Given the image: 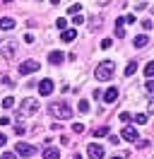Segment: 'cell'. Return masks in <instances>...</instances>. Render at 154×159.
<instances>
[{
  "label": "cell",
  "mask_w": 154,
  "mask_h": 159,
  "mask_svg": "<svg viewBox=\"0 0 154 159\" xmlns=\"http://www.w3.org/2000/svg\"><path fill=\"white\" fill-rule=\"evenodd\" d=\"M113 70H116L113 60H104V63H99V68H96L94 77L99 80V82H108V80L113 77Z\"/></svg>",
  "instance_id": "6da1fadb"
},
{
  "label": "cell",
  "mask_w": 154,
  "mask_h": 159,
  "mask_svg": "<svg viewBox=\"0 0 154 159\" xmlns=\"http://www.w3.org/2000/svg\"><path fill=\"white\" fill-rule=\"evenodd\" d=\"M38 109H41V106H38V101L34 99V97H27V99H22V104H19V116H22V118L34 116Z\"/></svg>",
  "instance_id": "7a4b0ae2"
},
{
  "label": "cell",
  "mask_w": 154,
  "mask_h": 159,
  "mask_svg": "<svg viewBox=\"0 0 154 159\" xmlns=\"http://www.w3.org/2000/svg\"><path fill=\"white\" fill-rule=\"evenodd\" d=\"M51 113L53 116H58V118H72V109L67 106L65 101H58V104H51Z\"/></svg>",
  "instance_id": "3957f363"
},
{
  "label": "cell",
  "mask_w": 154,
  "mask_h": 159,
  "mask_svg": "<svg viewBox=\"0 0 154 159\" xmlns=\"http://www.w3.org/2000/svg\"><path fill=\"white\" fill-rule=\"evenodd\" d=\"M15 51H17V41L15 39H2L0 41V53H2L5 58H12Z\"/></svg>",
  "instance_id": "277c9868"
},
{
  "label": "cell",
  "mask_w": 154,
  "mask_h": 159,
  "mask_svg": "<svg viewBox=\"0 0 154 159\" xmlns=\"http://www.w3.org/2000/svg\"><path fill=\"white\" fill-rule=\"evenodd\" d=\"M38 68H41L38 60L29 58V60H24V63H19V75H31V72H36Z\"/></svg>",
  "instance_id": "5b68a950"
},
{
  "label": "cell",
  "mask_w": 154,
  "mask_h": 159,
  "mask_svg": "<svg viewBox=\"0 0 154 159\" xmlns=\"http://www.w3.org/2000/svg\"><path fill=\"white\" fill-rule=\"evenodd\" d=\"M53 89H56V84H53V80H41L38 82V94L41 97H48V94H53Z\"/></svg>",
  "instance_id": "8992f818"
},
{
  "label": "cell",
  "mask_w": 154,
  "mask_h": 159,
  "mask_svg": "<svg viewBox=\"0 0 154 159\" xmlns=\"http://www.w3.org/2000/svg\"><path fill=\"white\" fill-rule=\"evenodd\" d=\"M87 154H89V159H104V147L96 145V142H92V145L87 147Z\"/></svg>",
  "instance_id": "52a82bcc"
},
{
  "label": "cell",
  "mask_w": 154,
  "mask_h": 159,
  "mask_svg": "<svg viewBox=\"0 0 154 159\" xmlns=\"http://www.w3.org/2000/svg\"><path fill=\"white\" fill-rule=\"evenodd\" d=\"M34 152H36V149L31 147L29 142H17V154L19 157H34Z\"/></svg>",
  "instance_id": "ba28073f"
},
{
  "label": "cell",
  "mask_w": 154,
  "mask_h": 159,
  "mask_svg": "<svg viewBox=\"0 0 154 159\" xmlns=\"http://www.w3.org/2000/svg\"><path fill=\"white\" fill-rule=\"evenodd\" d=\"M120 138L128 140V142H140V135H137V130H135V128H123V130H120Z\"/></svg>",
  "instance_id": "9c48e42d"
},
{
  "label": "cell",
  "mask_w": 154,
  "mask_h": 159,
  "mask_svg": "<svg viewBox=\"0 0 154 159\" xmlns=\"http://www.w3.org/2000/svg\"><path fill=\"white\" fill-rule=\"evenodd\" d=\"M63 60H65V53H63V51H51V53H48V63H51V65H58V63H63Z\"/></svg>",
  "instance_id": "30bf717a"
},
{
  "label": "cell",
  "mask_w": 154,
  "mask_h": 159,
  "mask_svg": "<svg viewBox=\"0 0 154 159\" xmlns=\"http://www.w3.org/2000/svg\"><path fill=\"white\" fill-rule=\"evenodd\" d=\"M116 99H118V89H116V87H111V89L104 92V101L106 104H113Z\"/></svg>",
  "instance_id": "8fae6325"
},
{
  "label": "cell",
  "mask_w": 154,
  "mask_h": 159,
  "mask_svg": "<svg viewBox=\"0 0 154 159\" xmlns=\"http://www.w3.org/2000/svg\"><path fill=\"white\" fill-rule=\"evenodd\" d=\"M43 159H60V152L56 147H46L43 149Z\"/></svg>",
  "instance_id": "7c38bea8"
},
{
  "label": "cell",
  "mask_w": 154,
  "mask_h": 159,
  "mask_svg": "<svg viewBox=\"0 0 154 159\" xmlns=\"http://www.w3.org/2000/svg\"><path fill=\"white\" fill-rule=\"evenodd\" d=\"M123 24H125V20H123V17H118V20H116V36H118V39H123V36H125Z\"/></svg>",
  "instance_id": "4fadbf2b"
},
{
  "label": "cell",
  "mask_w": 154,
  "mask_h": 159,
  "mask_svg": "<svg viewBox=\"0 0 154 159\" xmlns=\"http://www.w3.org/2000/svg\"><path fill=\"white\" fill-rule=\"evenodd\" d=\"M15 27H17V22L10 20V17H2V20H0V29H15Z\"/></svg>",
  "instance_id": "5bb4252c"
},
{
  "label": "cell",
  "mask_w": 154,
  "mask_h": 159,
  "mask_svg": "<svg viewBox=\"0 0 154 159\" xmlns=\"http://www.w3.org/2000/svg\"><path fill=\"white\" fill-rule=\"evenodd\" d=\"M75 36H77V31H75V29H65L63 34H60V39L65 41V43H70V41L75 39Z\"/></svg>",
  "instance_id": "9a60e30c"
},
{
  "label": "cell",
  "mask_w": 154,
  "mask_h": 159,
  "mask_svg": "<svg viewBox=\"0 0 154 159\" xmlns=\"http://www.w3.org/2000/svg\"><path fill=\"white\" fill-rule=\"evenodd\" d=\"M147 41H149L147 34H137V36H135V46H137V48H142V46H147Z\"/></svg>",
  "instance_id": "2e32d148"
},
{
  "label": "cell",
  "mask_w": 154,
  "mask_h": 159,
  "mask_svg": "<svg viewBox=\"0 0 154 159\" xmlns=\"http://www.w3.org/2000/svg\"><path fill=\"white\" fill-rule=\"evenodd\" d=\"M135 72H137V63H135V60H130V63L125 65V75H128V77H133Z\"/></svg>",
  "instance_id": "e0dca14e"
},
{
  "label": "cell",
  "mask_w": 154,
  "mask_h": 159,
  "mask_svg": "<svg viewBox=\"0 0 154 159\" xmlns=\"http://www.w3.org/2000/svg\"><path fill=\"white\" fill-rule=\"evenodd\" d=\"M108 135H111V133H108V128H106V125H101V128L94 130V138H108Z\"/></svg>",
  "instance_id": "ac0fdd59"
},
{
  "label": "cell",
  "mask_w": 154,
  "mask_h": 159,
  "mask_svg": "<svg viewBox=\"0 0 154 159\" xmlns=\"http://www.w3.org/2000/svg\"><path fill=\"white\" fill-rule=\"evenodd\" d=\"M144 75H147V77H149V80L154 77V60H149V63L144 65Z\"/></svg>",
  "instance_id": "d6986e66"
},
{
  "label": "cell",
  "mask_w": 154,
  "mask_h": 159,
  "mask_svg": "<svg viewBox=\"0 0 154 159\" xmlns=\"http://www.w3.org/2000/svg\"><path fill=\"white\" fill-rule=\"evenodd\" d=\"M77 111H79V113H87V111H89V101H79V104H77Z\"/></svg>",
  "instance_id": "ffe728a7"
},
{
  "label": "cell",
  "mask_w": 154,
  "mask_h": 159,
  "mask_svg": "<svg viewBox=\"0 0 154 159\" xmlns=\"http://www.w3.org/2000/svg\"><path fill=\"white\" fill-rule=\"evenodd\" d=\"M12 106H15V99H12V97H5V99H2V109H12Z\"/></svg>",
  "instance_id": "44dd1931"
},
{
  "label": "cell",
  "mask_w": 154,
  "mask_h": 159,
  "mask_svg": "<svg viewBox=\"0 0 154 159\" xmlns=\"http://www.w3.org/2000/svg\"><path fill=\"white\" fill-rule=\"evenodd\" d=\"M135 123H137V125H144V123H147V113H137V116H135Z\"/></svg>",
  "instance_id": "7402d4cb"
},
{
  "label": "cell",
  "mask_w": 154,
  "mask_h": 159,
  "mask_svg": "<svg viewBox=\"0 0 154 159\" xmlns=\"http://www.w3.org/2000/svg\"><path fill=\"white\" fill-rule=\"evenodd\" d=\"M79 10H82V5H79V2H75V5H70V10H67V12H70V15L75 17V15H77Z\"/></svg>",
  "instance_id": "603a6c76"
},
{
  "label": "cell",
  "mask_w": 154,
  "mask_h": 159,
  "mask_svg": "<svg viewBox=\"0 0 154 159\" xmlns=\"http://www.w3.org/2000/svg\"><path fill=\"white\" fill-rule=\"evenodd\" d=\"M56 27H58V29H63V31H65V27H67V22L63 20V17H58V20H56Z\"/></svg>",
  "instance_id": "cb8c5ba5"
},
{
  "label": "cell",
  "mask_w": 154,
  "mask_h": 159,
  "mask_svg": "<svg viewBox=\"0 0 154 159\" xmlns=\"http://www.w3.org/2000/svg\"><path fill=\"white\" fill-rule=\"evenodd\" d=\"M123 20H125V22H128V24H135V22H137V17H135L133 12H130V15H125Z\"/></svg>",
  "instance_id": "d4e9b609"
},
{
  "label": "cell",
  "mask_w": 154,
  "mask_h": 159,
  "mask_svg": "<svg viewBox=\"0 0 154 159\" xmlns=\"http://www.w3.org/2000/svg\"><path fill=\"white\" fill-rule=\"evenodd\" d=\"M15 133H17V135H24L27 128H24V125H19V123H15Z\"/></svg>",
  "instance_id": "484cf974"
},
{
  "label": "cell",
  "mask_w": 154,
  "mask_h": 159,
  "mask_svg": "<svg viewBox=\"0 0 154 159\" xmlns=\"http://www.w3.org/2000/svg\"><path fill=\"white\" fill-rule=\"evenodd\" d=\"M144 89H147L149 94H152V92H154V80H147V84H144Z\"/></svg>",
  "instance_id": "4316f807"
},
{
  "label": "cell",
  "mask_w": 154,
  "mask_h": 159,
  "mask_svg": "<svg viewBox=\"0 0 154 159\" xmlns=\"http://www.w3.org/2000/svg\"><path fill=\"white\" fill-rule=\"evenodd\" d=\"M0 159H17V152H5Z\"/></svg>",
  "instance_id": "83f0119b"
},
{
  "label": "cell",
  "mask_w": 154,
  "mask_h": 159,
  "mask_svg": "<svg viewBox=\"0 0 154 159\" xmlns=\"http://www.w3.org/2000/svg\"><path fill=\"white\" fill-rule=\"evenodd\" d=\"M72 130H75V133H84V125H82V123H75V125H72Z\"/></svg>",
  "instance_id": "f1b7e54d"
},
{
  "label": "cell",
  "mask_w": 154,
  "mask_h": 159,
  "mask_svg": "<svg viewBox=\"0 0 154 159\" xmlns=\"http://www.w3.org/2000/svg\"><path fill=\"white\" fill-rule=\"evenodd\" d=\"M72 22H75V27H77V24H82V22H84V17H82V15H75V17H72Z\"/></svg>",
  "instance_id": "f546056e"
},
{
  "label": "cell",
  "mask_w": 154,
  "mask_h": 159,
  "mask_svg": "<svg viewBox=\"0 0 154 159\" xmlns=\"http://www.w3.org/2000/svg\"><path fill=\"white\" fill-rule=\"evenodd\" d=\"M120 120H123V123H128V120H130V113H128V111H123V113H120Z\"/></svg>",
  "instance_id": "4dcf8cb0"
},
{
  "label": "cell",
  "mask_w": 154,
  "mask_h": 159,
  "mask_svg": "<svg viewBox=\"0 0 154 159\" xmlns=\"http://www.w3.org/2000/svg\"><path fill=\"white\" fill-rule=\"evenodd\" d=\"M111 43H113V41H111V39H104V41H101V48H108Z\"/></svg>",
  "instance_id": "1f68e13d"
},
{
  "label": "cell",
  "mask_w": 154,
  "mask_h": 159,
  "mask_svg": "<svg viewBox=\"0 0 154 159\" xmlns=\"http://www.w3.org/2000/svg\"><path fill=\"white\" fill-rule=\"evenodd\" d=\"M108 138H111V145H118V142H120V138H118V135H108Z\"/></svg>",
  "instance_id": "d6a6232c"
},
{
  "label": "cell",
  "mask_w": 154,
  "mask_h": 159,
  "mask_svg": "<svg viewBox=\"0 0 154 159\" xmlns=\"http://www.w3.org/2000/svg\"><path fill=\"white\" fill-rule=\"evenodd\" d=\"M5 142H7V138H5V135H2V133H0V147H2V145H5Z\"/></svg>",
  "instance_id": "836d02e7"
},
{
  "label": "cell",
  "mask_w": 154,
  "mask_h": 159,
  "mask_svg": "<svg viewBox=\"0 0 154 159\" xmlns=\"http://www.w3.org/2000/svg\"><path fill=\"white\" fill-rule=\"evenodd\" d=\"M149 111H154V99H152V101H149Z\"/></svg>",
  "instance_id": "e575fe53"
},
{
  "label": "cell",
  "mask_w": 154,
  "mask_h": 159,
  "mask_svg": "<svg viewBox=\"0 0 154 159\" xmlns=\"http://www.w3.org/2000/svg\"><path fill=\"white\" fill-rule=\"evenodd\" d=\"M72 159H82V154H75V157H72Z\"/></svg>",
  "instance_id": "d590c367"
},
{
  "label": "cell",
  "mask_w": 154,
  "mask_h": 159,
  "mask_svg": "<svg viewBox=\"0 0 154 159\" xmlns=\"http://www.w3.org/2000/svg\"><path fill=\"white\" fill-rule=\"evenodd\" d=\"M111 159H120V157H111Z\"/></svg>",
  "instance_id": "8d00e7d4"
}]
</instances>
